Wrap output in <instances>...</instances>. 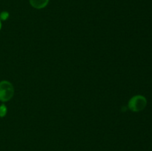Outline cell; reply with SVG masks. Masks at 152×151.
Returning <instances> with one entry per match:
<instances>
[{
    "label": "cell",
    "instance_id": "1",
    "mask_svg": "<svg viewBox=\"0 0 152 151\" xmlns=\"http://www.w3.org/2000/svg\"><path fill=\"white\" fill-rule=\"evenodd\" d=\"M14 95V88L10 81H0V101L6 102L10 101Z\"/></svg>",
    "mask_w": 152,
    "mask_h": 151
},
{
    "label": "cell",
    "instance_id": "2",
    "mask_svg": "<svg viewBox=\"0 0 152 151\" xmlns=\"http://www.w3.org/2000/svg\"><path fill=\"white\" fill-rule=\"evenodd\" d=\"M147 101L144 96L137 95L132 97L129 102V107L133 112H140L145 107Z\"/></svg>",
    "mask_w": 152,
    "mask_h": 151
},
{
    "label": "cell",
    "instance_id": "3",
    "mask_svg": "<svg viewBox=\"0 0 152 151\" xmlns=\"http://www.w3.org/2000/svg\"><path fill=\"white\" fill-rule=\"evenodd\" d=\"M32 7L37 9L44 8L48 4L49 0H29Z\"/></svg>",
    "mask_w": 152,
    "mask_h": 151
},
{
    "label": "cell",
    "instance_id": "4",
    "mask_svg": "<svg viewBox=\"0 0 152 151\" xmlns=\"http://www.w3.org/2000/svg\"><path fill=\"white\" fill-rule=\"evenodd\" d=\"M6 114H7V107L5 105H1L0 106V117L3 118L4 116H5Z\"/></svg>",
    "mask_w": 152,
    "mask_h": 151
},
{
    "label": "cell",
    "instance_id": "5",
    "mask_svg": "<svg viewBox=\"0 0 152 151\" xmlns=\"http://www.w3.org/2000/svg\"><path fill=\"white\" fill-rule=\"evenodd\" d=\"M8 17H9V13L6 11L1 12V14H0V19L3 21L7 20V19H8Z\"/></svg>",
    "mask_w": 152,
    "mask_h": 151
},
{
    "label": "cell",
    "instance_id": "6",
    "mask_svg": "<svg viewBox=\"0 0 152 151\" xmlns=\"http://www.w3.org/2000/svg\"><path fill=\"white\" fill-rule=\"evenodd\" d=\"M1 21H0V30H1Z\"/></svg>",
    "mask_w": 152,
    "mask_h": 151
}]
</instances>
